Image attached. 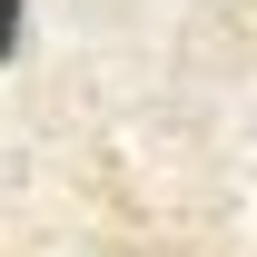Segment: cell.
Listing matches in <instances>:
<instances>
[{
	"label": "cell",
	"mask_w": 257,
	"mask_h": 257,
	"mask_svg": "<svg viewBox=\"0 0 257 257\" xmlns=\"http://www.w3.org/2000/svg\"><path fill=\"white\" fill-rule=\"evenodd\" d=\"M20 50V0H0V60Z\"/></svg>",
	"instance_id": "6da1fadb"
}]
</instances>
